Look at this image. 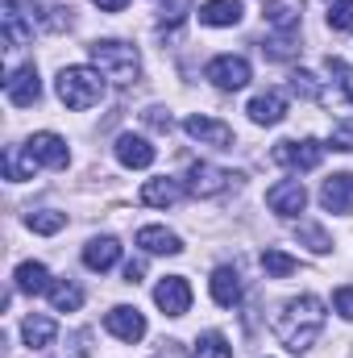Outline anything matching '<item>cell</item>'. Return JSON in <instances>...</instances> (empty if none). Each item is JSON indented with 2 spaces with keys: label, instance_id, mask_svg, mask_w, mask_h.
Segmentation results:
<instances>
[{
  "label": "cell",
  "instance_id": "6da1fadb",
  "mask_svg": "<svg viewBox=\"0 0 353 358\" xmlns=\"http://www.w3.org/2000/svg\"><path fill=\"white\" fill-rule=\"evenodd\" d=\"M320 329H324V304H320L316 296H295V300H287L283 313H278V321H274V334H278V342H283L291 355L312 350L316 338H320Z\"/></svg>",
  "mask_w": 353,
  "mask_h": 358
},
{
  "label": "cell",
  "instance_id": "7a4b0ae2",
  "mask_svg": "<svg viewBox=\"0 0 353 358\" xmlns=\"http://www.w3.org/2000/svg\"><path fill=\"white\" fill-rule=\"evenodd\" d=\"M88 50H91V59H96V67H100L108 80H117V84H133L137 71H142V59H137V50H133L129 42L100 38V42H91Z\"/></svg>",
  "mask_w": 353,
  "mask_h": 358
},
{
  "label": "cell",
  "instance_id": "3957f363",
  "mask_svg": "<svg viewBox=\"0 0 353 358\" xmlns=\"http://www.w3.org/2000/svg\"><path fill=\"white\" fill-rule=\"evenodd\" d=\"M59 100H63L67 108H75V113L100 104V100H104V80H100V71H91V67H63V71H59Z\"/></svg>",
  "mask_w": 353,
  "mask_h": 358
},
{
  "label": "cell",
  "instance_id": "277c9868",
  "mask_svg": "<svg viewBox=\"0 0 353 358\" xmlns=\"http://www.w3.org/2000/svg\"><path fill=\"white\" fill-rule=\"evenodd\" d=\"M204 80H212L220 92H237L250 84V63L241 55H216L208 67H204Z\"/></svg>",
  "mask_w": 353,
  "mask_h": 358
},
{
  "label": "cell",
  "instance_id": "5b68a950",
  "mask_svg": "<svg viewBox=\"0 0 353 358\" xmlns=\"http://www.w3.org/2000/svg\"><path fill=\"white\" fill-rule=\"evenodd\" d=\"M270 159L283 163V167H295V171H312V167H320L324 146H320L316 138H303V142H278V146L270 150Z\"/></svg>",
  "mask_w": 353,
  "mask_h": 358
},
{
  "label": "cell",
  "instance_id": "8992f818",
  "mask_svg": "<svg viewBox=\"0 0 353 358\" xmlns=\"http://www.w3.org/2000/svg\"><path fill=\"white\" fill-rule=\"evenodd\" d=\"M183 129H187V138H195L200 146H216V150H229V142H233V129L225 125V121H216V117H187L183 121Z\"/></svg>",
  "mask_w": 353,
  "mask_h": 358
},
{
  "label": "cell",
  "instance_id": "52a82bcc",
  "mask_svg": "<svg viewBox=\"0 0 353 358\" xmlns=\"http://www.w3.org/2000/svg\"><path fill=\"white\" fill-rule=\"evenodd\" d=\"M266 204H270V213H278V217H299L303 204H308V192H303L299 179H283V183H274V187L266 192Z\"/></svg>",
  "mask_w": 353,
  "mask_h": 358
},
{
  "label": "cell",
  "instance_id": "ba28073f",
  "mask_svg": "<svg viewBox=\"0 0 353 358\" xmlns=\"http://www.w3.org/2000/svg\"><path fill=\"white\" fill-rule=\"evenodd\" d=\"M233 179H237L233 171H220V167H212V163H195V167L187 171V192L208 200V196H220Z\"/></svg>",
  "mask_w": 353,
  "mask_h": 358
},
{
  "label": "cell",
  "instance_id": "9c48e42d",
  "mask_svg": "<svg viewBox=\"0 0 353 358\" xmlns=\"http://www.w3.org/2000/svg\"><path fill=\"white\" fill-rule=\"evenodd\" d=\"M154 304H158L167 317H183V313L191 308V287H187V279H183V275H167V279L154 287Z\"/></svg>",
  "mask_w": 353,
  "mask_h": 358
},
{
  "label": "cell",
  "instance_id": "30bf717a",
  "mask_svg": "<svg viewBox=\"0 0 353 358\" xmlns=\"http://www.w3.org/2000/svg\"><path fill=\"white\" fill-rule=\"evenodd\" d=\"M104 329L112 334V338H121V342H142L146 338V317L137 313V308H125V304H117L108 317H104Z\"/></svg>",
  "mask_w": 353,
  "mask_h": 358
},
{
  "label": "cell",
  "instance_id": "8fae6325",
  "mask_svg": "<svg viewBox=\"0 0 353 358\" xmlns=\"http://www.w3.org/2000/svg\"><path fill=\"white\" fill-rule=\"evenodd\" d=\"M4 92H8V100H13L17 108H29V104H38V96H42V84H38V67H33V63L17 67V71L4 80Z\"/></svg>",
  "mask_w": 353,
  "mask_h": 358
},
{
  "label": "cell",
  "instance_id": "7c38bea8",
  "mask_svg": "<svg viewBox=\"0 0 353 358\" xmlns=\"http://www.w3.org/2000/svg\"><path fill=\"white\" fill-rule=\"evenodd\" d=\"M25 155H29L33 163L54 167V171H59V167H67V159H71V155H67V142H63L59 134H33V138L25 142Z\"/></svg>",
  "mask_w": 353,
  "mask_h": 358
},
{
  "label": "cell",
  "instance_id": "4fadbf2b",
  "mask_svg": "<svg viewBox=\"0 0 353 358\" xmlns=\"http://www.w3.org/2000/svg\"><path fill=\"white\" fill-rule=\"evenodd\" d=\"M320 204H324L329 213L350 217V213H353V176H350V171L324 179V187H320Z\"/></svg>",
  "mask_w": 353,
  "mask_h": 358
},
{
  "label": "cell",
  "instance_id": "5bb4252c",
  "mask_svg": "<svg viewBox=\"0 0 353 358\" xmlns=\"http://www.w3.org/2000/svg\"><path fill=\"white\" fill-rule=\"evenodd\" d=\"M283 117H287V96L278 88H266L250 100V121L254 125H278Z\"/></svg>",
  "mask_w": 353,
  "mask_h": 358
},
{
  "label": "cell",
  "instance_id": "9a60e30c",
  "mask_svg": "<svg viewBox=\"0 0 353 358\" xmlns=\"http://www.w3.org/2000/svg\"><path fill=\"white\" fill-rule=\"evenodd\" d=\"M117 159H121V167L146 171V167L154 163V146H150L146 138H137V134H121V138H117Z\"/></svg>",
  "mask_w": 353,
  "mask_h": 358
},
{
  "label": "cell",
  "instance_id": "2e32d148",
  "mask_svg": "<svg viewBox=\"0 0 353 358\" xmlns=\"http://www.w3.org/2000/svg\"><path fill=\"white\" fill-rule=\"evenodd\" d=\"M266 25L278 29V34H295L299 29V17H303V4L299 0H266Z\"/></svg>",
  "mask_w": 353,
  "mask_h": 358
},
{
  "label": "cell",
  "instance_id": "e0dca14e",
  "mask_svg": "<svg viewBox=\"0 0 353 358\" xmlns=\"http://www.w3.org/2000/svg\"><path fill=\"white\" fill-rule=\"evenodd\" d=\"M212 300H216L220 308H233V304L241 300V275H237V267H216L212 271Z\"/></svg>",
  "mask_w": 353,
  "mask_h": 358
},
{
  "label": "cell",
  "instance_id": "ac0fdd59",
  "mask_svg": "<svg viewBox=\"0 0 353 358\" xmlns=\"http://www.w3.org/2000/svg\"><path fill=\"white\" fill-rule=\"evenodd\" d=\"M137 246L150 250V255H179V250H183L179 234L163 229V225H146V229H137Z\"/></svg>",
  "mask_w": 353,
  "mask_h": 358
},
{
  "label": "cell",
  "instance_id": "d6986e66",
  "mask_svg": "<svg viewBox=\"0 0 353 358\" xmlns=\"http://www.w3.org/2000/svg\"><path fill=\"white\" fill-rule=\"evenodd\" d=\"M121 259V242L117 238H91L84 246V267L88 271H108Z\"/></svg>",
  "mask_w": 353,
  "mask_h": 358
},
{
  "label": "cell",
  "instance_id": "ffe728a7",
  "mask_svg": "<svg viewBox=\"0 0 353 358\" xmlns=\"http://www.w3.org/2000/svg\"><path fill=\"white\" fill-rule=\"evenodd\" d=\"M179 196H183V187L175 179H146L142 183V204H150V208H171V204H179Z\"/></svg>",
  "mask_w": 353,
  "mask_h": 358
},
{
  "label": "cell",
  "instance_id": "44dd1931",
  "mask_svg": "<svg viewBox=\"0 0 353 358\" xmlns=\"http://www.w3.org/2000/svg\"><path fill=\"white\" fill-rule=\"evenodd\" d=\"M29 38H33V21H25V13H21L17 0H4V42L8 46H21Z\"/></svg>",
  "mask_w": 353,
  "mask_h": 358
},
{
  "label": "cell",
  "instance_id": "7402d4cb",
  "mask_svg": "<svg viewBox=\"0 0 353 358\" xmlns=\"http://www.w3.org/2000/svg\"><path fill=\"white\" fill-rule=\"evenodd\" d=\"M13 283H17V292H25V296H42V292L54 287V283H50V271L42 267V263H21L17 275H13Z\"/></svg>",
  "mask_w": 353,
  "mask_h": 358
},
{
  "label": "cell",
  "instance_id": "603a6c76",
  "mask_svg": "<svg viewBox=\"0 0 353 358\" xmlns=\"http://www.w3.org/2000/svg\"><path fill=\"white\" fill-rule=\"evenodd\" d=\"M200 21H204V25H216V29L237 25V21H241V0H208V4L200 8Z\"/></svg>",
  "mask_w": 353,
  "mask_h": 358
},
{
  "label": "cell",
  "instance_id": "cb8c5ba5",
  "mask_svg": "<svg viewBox=\"0 0 353 358\" xmlns=\"http://www.w3.org/2000/svg\"><path fill=\"white\" fill-rule=\"evenodd\" d=\"M21 334H25V342H29L33 350H46V346L54 342V334H59V325H54L50 317H42V313H33V317H25V325H21Z\"/></svg>",
  "mask_w": 353,
  "mask_h": 358
},
{
  "label": "cell",
  "instance_id": "d4e9b609",
  "mask_svg": "<svg viewBox=\"0 0 353 358\" xmlns=\"http://www.w3.org/2000/svg\"><path fill=\"white\" fill-rule=\"evenodd\" d=\"M21 150H25V146H8V150H4V176L13 179V183H21V179L33 176V159H29V155L21 159Z\"/></svg>",
  "mask_w": 353,
  "mask_h": 358
},
{
  "label": "cell",
  "instance_id": "484cf974",
  "mask_svg": "<svg viewBox=\"0 0 353 358\" xmlns=\"http://www.w3.org/2000/svg\"><path fill=\"white\" fill-rule=\"evenodd\" d=\"M25 225H29L33 234H59V229L67 225V213H54V208H38V213H29V217H25Z\"/></svg>",
  "mask_w": 353,
  "mask_h": 358
},
{
  "label": "cell",
  "instance_id": "4316f807",
  "mask_svg": "<svg viewBox=\"0 0 353 358\" xmlns=\"http://www.w3.org/2000/svg\"><path fill=\"white\" fill-rule=\"evenodd\" d=\"M262 271L270 275V279H287V275H295V271H299V263H295L291 255H283V250H274V246H270V250L262 255Z\"/></svg>",
  "mask_w": 353,
  "mask_h": 358
},
{
  "label": "cell",
  "instance_id": "83f0119b",
  "mask_svg": "<svg viewBox=\"0 0 353 358\" xmlns=\"http://www.w3.org/2000/svg\"><path fill=\"white\" fill-rule=\"evenodd\" d=\"M50 300H54V308H59V313H75V308L84 304V292H80L75 283H67V279H63V283H54V287H50Z\"/></svg>",
  "mask_w": 353,
  "mask_h": 358
},
{
  "label": "cell",
  "instance_id": "f1b7e54d",
  "mask_svg": "<svg viewBox=\"0 0 353 358\" xmlns=\"http://www.w3.org/2000/svg\"><path fill=\"white\" fill-rule=\"evenodd\" d=\"M195 358H233V346L225 342V334H204L195 342Z\"/></svg>",
  "mask_w": 353,
  "mask_h": 358
},
{
  "label": "cell",
  "instance_id": "f546056e",
  "mask_svg": "<svg viewBox=\"0 0 353 358\" xmlns=\"http://www.w3.org/2000/svg\"><path fill=\"white\" fill-rule=\"evenodd\" d=\"M299 238L308 242V250H312V255H329V250H333L329 234H324L320 225H312V221H303V225H299Z\"/></svg>",
  "mask_w": 353,
  "mask_h": 358
},
{
  "label": "cell",
  "instance_id": "4dcf8cb0",
  "mask_svg": "<svg viewBox=\"0 0 353 358\" xmlns=\"http://www.w3.org/2000/svg\"><path fill=\"white\" fill-rule=\"evenodd\" d=\"M329 25L337 34H350L353 29V0H333L329 4Z\"/></svg>",
  "mask_w": 353,
  "mask_h": 358
},
{
  "label": "cell",
  "instance_id": "1f68e13d",
  "mask_svg": "<svg viewBox=\"0 0 353 358\" xmlns=\"http://www.w3.org/2000/svg\"><path fill=\"white\" fill-rule=\"evenodd\" d=\"M262 55H270V59H291V55H295V42H291V34H278V38L262 42Z\"/></svg>",
  "mask_w": 353,
  "mask_h": 358
},
{
  "label": "cell",
  "instance_id": "d6a6232c",
  "mask_svg": "<svg viewBox=\"0 0 353 358\" xmlns=\"http://www.w3.org/2000/svg\"><path fill=\"white\" fill-rule=\"evenodd\" d=\"M291 88H295V92H303L308 100H320V96H324V92H320V84H316V76H312V71H295V76H291Z\"/></svg>",
  "mask_w": 353,
  "mask_h": 358
},
{
  "label": "cell",
  "instance_id": "836d02e7",
  "mask_svg": "<svg viewBox=\"0 0 353 358\" xmlns=\"http://www.w3.org/2000/svg\"><path fill=\"white\" fill-rule=\"evenodd\" d=\"M187 13H191V0H163V25H171V29H175Z\"/></svg>",
  "mask_w": 353,
  "mask_h": 358
},
{
  "label": "cell",
  "instance_id": "e575fe53",
  "mask_svg": "<svg viewBox=\"0 0 353 358\" xmlns=\"http://www.w3.org/2000/svg\"><path fill=\"white\" fill-rule=\"evenodd\" d=\"M329 71L337 76V84L350 92V100H353V67H350V63H345V59H333V55H329Z\"/></svg>",
  "mask_w": 353,
  "mask_h": 358
},
{
  "label": "cell",
  "instance_id": "d590c367",
  "mask_svg": "<svg viewBox=\"0 0 353 358\" xmlns=\"http://www.w3.org/2000/svg\"><path fill=\"white\" fill-rule=\"evenodd\" d=\"M333 146L353 155V121H337V125H333Z\"/></svg>",
  "mask_w": 353,
  "mask_h": 358
},
{
  "label": "cell",
  "instance_id": "8d00e7d4",
  "mask_svg": "<svg viewBox=\"0 0 353 358\" xmlns=\"http://www.w3.org/2000/svg\"><path fill=\"white\" fill-rule=\"evenodd\" d=\"M333 308H337V313H341L345 321H353V287H350V283L333 292Z\"/></svg>",
  "mask_w": 353,
  "mask_h": 358
},
{
  "label": "cell",
  "instance_id": "74e56055",
  "mask_svg": "<svg viewBox=\"0 0 353 358\" xmlns=\"http://www.w3.org/2000/svg\"><path fill=\"white\" fill-rule=\"evenodd\" d=\"M146 121L154 129H171V113H163V108H146Z\"/></svg>",
  "mask_w": 353,
  "mask_h": 358
},
{
  "label": "cell",
  "instance_id": "f35d334b",
  "mask_svg": "<svg viewBox=\"0 0 353 358\" xmlns=\"http://www.w3.org/2000/svg\"><path fill=\"white\" fill-rule=\"evenodd\" d=\"M91 4H100V13H121L129 0H91Z\"/></svg>",
  "mask_w": 353,
  "mask_h": 358
},
{
  "label": "cell",
  "instance_id": "ab89813d",
  "mask_svg": "<svg viewBox=\"0 0 353 358\" xmlns=\"http://www.w3.org/2000/svg\"><path fill=\"white\" fill-rule=\"evenodd\" d=\"M142 263H125V279H129V283H137V279H142Z\"/></svg>",
  "mask_w": 353,
  "mask_h": 358
},
{
  "label": "cell",
  "instance_id": "60d3db41",
  "mask_svg": "<svg viewBox=\"0 0 353 358\" xmlns=\"http://www.w3.org/2000/svg\"><path fill=\"white\" fill-rule=\"evenodd\" d=\"M329 4H333V0H329Z\"/></svg>",
  "mask_w": 353,
  "mask_h": 358
}]
</instances>
